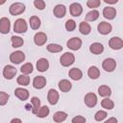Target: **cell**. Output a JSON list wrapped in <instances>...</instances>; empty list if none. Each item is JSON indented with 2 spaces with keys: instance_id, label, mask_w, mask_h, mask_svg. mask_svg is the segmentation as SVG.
<instances>
[{
  "instance_id": "6da1fadb",
  "label": "cell",
  "mask_w": 123,
  "mask_h": 123,
  "mask_svg": "<svg viewBox=\"0 0 123 123\" xmlns=\"http://www.w3.org/2000/svg\"><path fill=\"white\" fill-rule=\"evenodd\" d=\"M28 30V25L25 19L23 18H18L14 21L13 24V32L16 34H24Z\"/></svg>"
},
{
  "instance_id": "7a4b0ae2",
  "label": "cell",
  "mask_w": 123,
  "mask_h": 123,
  "mask_svg": "<svg viewBox=\"0 0 123 123\" xmlns=\"http://www.w3.org/2000/svg\"><path fill=\"white\" fill-rule=\"evenodd\" d=\"M26 10V7L23 3L21 2H15V3H12L10 8H9V12L12 15L15 16V15H19L21 13H23Z\"/></svg>"
},
{
  "instance_id": "3957f363",
  "label": "cell",
  "mask_w": 123,
  "mask_h": 123,
  "mask_svg": "<svg viewBox=\"0 0 123 123\" xmlns=\"http://www.w3.org/2000/svg\"><path fill=\"white\" fill-rule=\"evenodd\" d=\"M60 62L63 67H68L75 62V56L71 52H65L60 58Z\"/></svg>"
},
{
  "instance_id": "277c9868",
  "label": "cell",
  "mask_w": 123,
  "mask_h": 123,
  "mask_svg": "<svg viewBox=\"0 0 123 123\" xmlns=\"http://www.w3.org/2000/svg\"><path fill=\"white\" fill-rule=\"evenodd\" d=\"M82 39L78 37H73L71 38H69L66 42V46L68 49L72 50V51H77L82 47Z\"/></svg>"
},
{
  "instance_id": "5b68a950",
  "label": "cell",
  "mask_w": 123,
  "mask_h": 123,
  "mask_svg": "<svg viewBox=\"0 0 123 123\" xmlns=\"http://www.w3.org/2000/svg\"><path fill=\"white\" fill-rule=\"evenodd\" d=\"M16 72H17V70L13 65L7 64L3 68V77L6 80H12L16 75Z\"/></svg>"
},
{
  "instance_id": "8992f818",
  "label": "cell",
  "mask_w": 123,
  "mask_h": 123,
  "mask_svg": "<svg viewBox=\"0 0 123 123\" xmlns=\"http://www.w3.org/2000/svg\"><path fill=\"white\" fill-rule=\"evenodd\" d=\"M10 61L14 64H19L25 61V54L20 50L14 51L10 55Z\"/></svg>"
},
{
  "instance_id": "52a82bcc",
  "label": "cell",
  "mask_w": 123,
  "mask_h": 123,
  "mask_svg": "<svg viewBox=\"0 0 123 123\" xmlns=\"http://www.w3.org/2000/svg\"><path fill=\"white\" fill-rule=\"evenodd\" d=\"M102 67L107 72H112L116 68V62L112 58H107L102 62Z\"/></svg>"
},
{
  "instance_id": "ba28073f",
  "label": "cell",
  "mask_w": 123,
  "mask_h": 123,
  "mask_svg": "<svg viewBox=\"0 0 123 123\" xmlns=\"http://www.w3.org/2000/svg\"><path fill=\"white\" fill-rule=\"evenodd\" d=\"M84 101H85V104L86 107L88 108H93L96 106L97 104V96L95 93L93 92H87L86 95H85V98H84Z\"/></svg>"
},
{
  "instance_id": "9c48e42d",
  "label": "cell",
  "mask_w": 123,
  "mask_h": 123,
  "mask_svg": "<svg viewBox=\"0 0 123 123\" xmlns=\"http://www.w3.org/2000/svg\"><path fill=\"white\" fill-rule=\"evenodd\" d=\"M112 30V26L111 25V23H108L106 21H101L98 26H97V31L99 34L103 35V36H106V35H109Z\"/></svg>"
},
{
  "instance_id": "30bf717a",
  "label": "cell",
  "mask_w": 123,
  "mask_h": 123,
  "mask_svg": "<svg viewBox=\"0 0 123 123\" xmlns=\"http://www.w3.org/2000/svg\"><path fill=\"white\" fill-rule=\"evenodd\" d=\"M109 46L112 50H120L123 47V40L119 37H112L109 40Z\"/></svg>"
},
{
  "instance_id": "8fae6325",
  "label": "cell",
  "mask_w": 123,
  "mask_h": 123,
  "mask_svg": "<svg viewBox=\"0 0 123 123\" xmlns=\"http://www.w3.org/2000/svg\"><path fill=\"white\" fill-rule=\"evenodd\" d=\"M11 31V21L8 17L0 18V33L3 35L9 34Z\"/></svg>"
},
{
  "instance_id": "7c38bea8",
  "label": "cell",
  "mask_w": 123,
  "mask_h": 123,
  "mask_svg": "<svg viewBox=\"0 0 123 123\" xmlns=\"http://www.w3.org/2000/svg\"><path fill=\"white\" fill-rule=\"evenodd\" d=\"M59 98H60V94L59 92L54 89V88H51L48 90V93H47V100H48V103L52 106L56 105L59 101Z\"/></svg>"
},
{
  "instance_id": "4fadbf2b",
  "label": "cell",
  "mask_w": 123,
  "mask_h": 123,
  "mask_svg": "<svg viewBox=\"0 0 123 123\" xmlns=\"http://www.w3.org/2000/svg\"><path fill=\"white\" fill-rule=\"evenodd\" d=\"M69 12H70V14L72 16H75V17L80 16L83 12V7L80 3L74 2L69 6Z\"/></svg>"
},
{
  "instance_id": "5bb4252c",
  "label": "cell",
  "mask_w": 123,
  "mask_h": 123,
  "mask_svg": "<svg viewBox=\"0 0 123 123\" xmlns=\"http://www.w3.org/2000/svg\"><path fill=\"white\" fill-rule=\"evenodd\" d=\"M53 13L57 18H62L66 14V7L62 4H58L54 7Z\"/></svg>"
},
{
  "instance_id": "9a60e30c",
  "label": "cell",
  "mask_w": 123,
  "mask_h": 123,
  "mask_svg": "<svg viewBox=\"0 0 123 123\" xmlns=\"http://www.w3.org/2000/svg\"><path fill=\"white\" fill-rule=\"evenodd\" d=\"M47 41V36L45 33L43 32H37L35 36H34V42L36 45L37 46H42L46 43Z\"/></svg>"
},
{
  "instance_id": "2e32d148",
  "label": "cell",
  "mask_w": 123,
  "mask_h": 123,
  "mask_svg": "<svg viewBox=\"0 0 123 123\" xmlns=\"http://www.w3.org/2000/svg\"><path fill=\"white\" fill-rule=\"evenodd\" d=\"M103 16L106 18V19H109V20H112L115 18L116 16V10L115 8L113 7H105L103 9Z\"/></svg>"
},
{
  "instance_id": "e0dca14e",
  "label": "cell",
  "mask_w": 123,
  "mask_h": 123,
  "mask_svg": "<svg viewBox=\"0 0 123 123\" xmlns=\"http://www.w3.org/2000/svg\"><path fill=\"white\" fill-rule=\"evenodd\" d=\"M14 95L21 101H26L29 96H30V93L29 91L26 89V88H23V87H16L14 89Z\"/></svg>"
},
{
  "instance_id": "ac0fdd59",
  "label": "cell",
  "mask_w": 123,
  "mask_h": 123,
  "mask_svg": "<svg viewBox=\"0 0 123 123\" xmlns=\"http://www.w3.org/2000/svg\"><path fill=\"white\" fill-rule=\"evenodd\" d=\"M46 78L43 76H36L33 80V86L36 89H41L46 86Z\"/></svg>"
},
{
  "instance_id": "d6986e66",
  "label": "cell",
  "mask_w": 123,
  "mask_h": 123,
  "mask_svg": "<svg viewBox=\"0 0 123 123\" xmlns=\"http://www.w3.org/2000/svg\"><path fill=\"white\" fill-rule=\"evenodd\" d=\"M68 76L70 77V79H72L73 81H80L83 78V72L80 68L78 67H73L71 69H69L68 71Z\"/></svg>"
},
{
  "instance_id": "ffe728a7",
  "label": "cell",
  "mask_w": 123,
  "mask_h": 123,
  "mask_svg": "<svg viewBox=\"0 0 123 123\" xmlns=\"http://www.w3.org/2000/svg\"><path fill=\"white\" fill-rule=\"evenodd\" d=\"M49 68V62L45 58H40L37 61V69L39 72H45Z\"/></svg>"
},
{
  "instance_id": "44dd1931",
  "label": "cell",
  "mask_w": 123,
  "mask_h": 123,
  "mask_svg": "<svg viewBox=\"0 0 123 123\" xmlns=\"http://www.w3.org/2000/svg\"><path fill=\"white\" fill-rule=\"evenodd\" d=\"M89 51L94 55H100L104 52V45L100 42H93L89 46Z\"/></svg>"
},
{
  "instance_id": "7402d4cb",
  "label": "cell",
  "mask_w": 123,
  "mask_h": 123,
  "mask_svg": "<svg viewBox=\"0 0 123 123\" xmlns=\"http://www.w3.org/2000/svg\"><path fill=\"white\" fill-rule=\"evenodd\" d=\"M58 86H59V88H60V90H61L62 92H68V91H70L71 88H72V84H71L68 80H66V79L61 80V81L59 82Z\"/></svg>"
},
{
  "instance_id": "603a6c76",
  "label": "cell",
  "mask_w": 123,
  "mask_h": 123,
  "mask_svg": "<svg viewBox=\"0 0 123 123\" xmlns=\"http://www.w3.org/2000/svg\"><path fill=\"white\" fill-rule=\"evenodd\" d=\"M98 94L101 97H105V98H109L111 95V89L109 86L107 85H101L98 87Z\"/></svg>"
},
{
  "instance_id": "cb8c5ba5",
  "label": "cell",
  "mask_w": 123,
  "mask_h": 123,
  "mask_svg": "<svg viewBox=\"0 0 123 123\" xmlns=\"http://www.w3.org/2000/svg\"><path fill=\"white\" fill-rule=\"evenodd\" d=\"M66 118H67V113L65 111H56L53 115V120L56 123H62V122L65 121Z\"/></svg>"
},
{
  "instance_id": "d4e9b609",
  "label": "cell",
  "mask_w": 123,
  "mask_h": 123,
  "mask_svg": "<svg viewBox=\"0 0 123 123\" xmlns=\"http://www.w3.org/2000/svg\"><path fill=\"white\" fill-rule=\"evenodd\" d=\"M79 32L84 36L89 35L91 32V27L86 21H82L80 22V25H79Z\"/></svg>"
},
{
  "instance_id": "484cf974",
  "label": "cell",
  "mask_w": 123,
  "mask_h": 123,
  "mask_svg": "<svg viewBox=\"0 0 123 123\" xmlns=\"http://www.w3.org/2000/svg\"><path fill=\"white\" fill-rule=\"evenodd\" d=\"M29 24H30V27L31 29L33 30H37L40 25H41V21H40V18L37 15H33L30 17L29 19Z\"/></svg>"
},
{
  "instance_id": "4316f807",
  "label": "cell",
  "mask_w": 123,
  "mask_h": 123,
  "mask_svg": "<svg viewBox=\"0 0 123 123\" xmlns=\"http://www.w3.org/2000/svg\"><path fill=\"white\" fill-rule=\"evenodd\" d=\"M87 75H88V77H89L90 79L96 80V79H98L99 76H100V70H99V68H98L97 66L91 65V66L88 68V70H87Z\"/></svg>"
},
{
  "instance_id": "83f0119b",
  "label": "cell",
  "mask_w": 123,
  "mask_h": 123,
  "mask_svg": "<svg viewBox=\"0 0 123 123\" xmlns=\"http://www.w3.org/2000/svg\"><path fill=\"white\" fill-rule=\"evenodd\" d=\"M11 41H12V46L13 48H18V47H21L23 44H24V40L21 37H18V36H12L11 37Z\"/></svg>"
},
{
  "instance_id": "f1b7e54d",
  "label": "cell",
  "mask_w": 123,
  "mask_h": 123,
  "mask_svg": "<svg viewBox=\"0 0 123 123\" xmlns=\"http://www.w3.org/2000/svg\"><path fill=\"white\" fill-rule=\"evenodd\" d=\"M99 17V12L97 10H91L90 12H88L86 15V21H90L93 22L95 20H97Z\"/></svg>"
},
{
  "instance_id": "f546056e",
  "label": "cell",
  "mask_w": 123,
  "mask_h": 123,
  "mask_svg": "<svg viewBox=\"0 0 123 123\" xmlns=\"http://www.w3.org/2000/svg\"><path fill=\"white\" fill-rule=\"evenodd\" d=\"M31 103H32V106H33L32 112H33L34 114H37V112L38 111L39 108L41 107V106H40V100H39V98H38V97H36V96L32 97V98H31Z\"/></svg>"
},
{
  "instance_id": "4dcf8cb0",
  "label": "cell",
  "mask_w": 123,
  "mask_h": 123,
  "mask_svg": "<svg viewBox=\"0 0 123 123\" xmlns=\"http://www.w3.org/2000/svg\"><path fill=\"white\" fill-rule=\"evenodd\" d=\"M46 49L48 52L50 53H60L62 51V46L60 45V44H57V43H50L46 46Z\"/></svg>"
},
{
  "instance_id": "1f68e13d",
  "label": "cell",
  "mask_w": 123,
  "mask_h": 123,
  "mask_svg": "<svg viewBox=\"0 0 123 123\" xmlns=\"http://www.w3.org/2000/svg\"><path fill=\"white\" fill-rule=\"evenodd\" d=\"M33 70H34V65H33L31 62H26V63H24V64L20 67V71H21V73L24 74V75H29V74H31V73L33 72Z\"/></svg>"
},
{
  "instance_id": "d6a6232c",
  "label": "cell",
  "mask_w": 123,
  "mask_h": 123,
  "mask_svg": "<svg viewBox=\"0 0 123 123\" xmlns=\"http://www.w3.org/2000/svg\"><path fill=\"white\" fill-rule=\"evenodd\" d=\"M101 107L104 108L105 110H112L114 108V103L112 100H111L110 98H104L102 101H101Z\"/></svg>"
},
{
  "instance_id": "836d02e7",
  "label": "cell",
  "mask_w": 123,
  "mask_h": 123,
  "mask_svg": "<svg viewBox=\"0 0 123 123\" xmlns=\"http://www.w3.org/2000/svg\"><path fill=\"white\" fill-rule=\"evenodd\" d=\"M49 113H50V110L45 105V106H41L39 108L38 111L37 112V116L39 117V118H45V117H47L49 115Z\"/></svg>"
},
{
  "instance_id": "e575fe53",
  "label": "cell",
  "mask_w": 123,
  "mask_h": 123,
  "mask_svg": "<svg viewBox=\"0 0 123 123\" xmlns=\"http://www.w3.org/2000/svg\"><path fill=\"white\" fill-rule=\"evenodd\" d=\"M16 82L18 85L20 86H26L30 84V77L28 75H24V74H21L17 77L16 79Z\"/></svg>"
},
{
  "instance_id": "d590c367",
  "label": "cell",
  "mask_w": 123,
  "mask_h": 123,
  "mask_svg": "<svg viewBox=\"0 0 123 123\" xmlns=\"http://www.w3.org/2000/svg\"><path fill=\"white\" fill-rule=\"evenodd\" d=\"M107 116H108L107 111H102V110H100V111H98L94 114V119H95L96 121L100 122V121H103L104 119H106Z\"/></svg>"
},
{
  "instance_id": "8d00e7d4",
  "label": "cell",
  "mask_w": 123,
  "mask_h": 123,
  "mask_svg": "<svg viewBox=\"0 0 123 123\" xmlns=\"http://www.w3.org/2000/svg\"><path fill=\"white\" fill-rule=\"evenodd\" d=\"M64 26H65L66 31L72 32V31H74V30L76 29V22H75L73 19H68V20H66Z\"/></svg>"
},
{
  "instance_id": "74e56055",
  "label": "cell",
  "mask_w": 123,
  "mask_h": 123,
  "mask_svg": "<svg viewBox=\"0 0 123 123\" xmlns=\"http://www.w3.org/2000/svg\"><path fill=\"white\" fill-rule=\"evenodd\" d=\"M10 95L5 91H0V106H5L9 101Z\"/></svg>"
},
{
  "instance_id": "f35d334b",
  "label": "cell",
  "mask_w": 123,
  "mask_h": 123,
  "mask_svg": "<svg viewBox=\"0 0 123 123\" xmlns=\"http://www.w3.org/2000/svg\"><path fill=\"white\" fill-rule=\"evenodd\" d=\"M101 5V1L100 0H87L86 1V6L90 9H95L98 8Z\"/></svg>"
},
{
  "instance_id": "ab89813d",
  "label": "cell",
  "mask_w": 123,
  "mask_h": 123,
  "mask_svg": "<svg viewBox=\"0 0 123 123\" xmlns=\"http://www.w3.org/2000/svg\"><path fill=\"white\" fill-rule=\"evenodd\" d=\"M34 5L39 11H42V10L45 9V2L43 0H35L34 1Z\"/></svg>"
},
{
  "instance_id": "60d3db41",
  "label": "cell",
  "mask_w": 123,
  "mask_h": 123,
  "mask_svg": "<svg viewBox=\"0 0 123 123\" xmlns=\"http://www.w3.org/2000/svg\"><path fill=\"white\" fill-rule=\"evenodd\" d=\"M71 122L72 123H86V117H84L82 115H76L71 119Z\"/></svg>"
},
{
  "instance_id": "b9f144b4",
  "label": "cell",
  "mask_w": 123,
  "mask_h": 123,
  "mask_svg": "<svg viewBox=\"0 0 123 123\" xmlns=\"http://www.w3.org/2000/svg\"><path fill=\"white\" fill-rule=\"evenodd\" d=\"M104 123H118V120H117L116 117H110Z\"/></svg>"
},
{
  "instance_id": "7bdbcfd3",
  "label": "cell",
  "mask_w": 123,
  "mask_h": 123,
  "mask_svg": "<svg viewBox=\"0 0 123 123\" xmlns=\"http://www.w3.org/2000/svg\"><path fill=\"white\" fill-rule=\"evenodd\" d=\"M10 123H22V120L20 118H16L15 117V118H12Z\"/></svg>"
},
{
  "instance_id": "ee69618b",
  "label": "cell",
  "mask_w": 123,
  "mask_h": 123,
  "mask_svg": "<svg viewBox=\"0 0 123 123\" xmlns=\"http://www.w3.org/2000/svg\"><path fill=\"white\" fill-rule=\"evenodd\" d=\"M104 2L106 4H116L118 0H104Z\"/></svg>"
},
{
  "instance_id": "f6af8a7d",
  "label": "cell",
  "mask_w": 123,
  "mask_h": 123,
  "mask_svg": "<svg viewBox=\"0 0 123 123\" xmlns=\"http://www.w3.org/2000/svg\"><path fill=\"white\" fill-rule=\"evenodd\" d=\"M25 109H26L27 111H32V109H33V106H32L31 104H26V106H25Z\"/></svg>"
},
{
  "instance_id": "bcb514c9",
  "label": "cell",
  "mask_w": 123,
  "mask_h": 123,
  "mask_svg": "<svg viewBox=\"0 0 123 123\" xmlns=\"http://www.w3.org/2000/svg\"><path fill=\"white\" fill-rule=\"evenodd\" d=\"M6 3V1L5 0H3V1H0V5H3V4H5Z\"/></svg>"
}]
</instances>
